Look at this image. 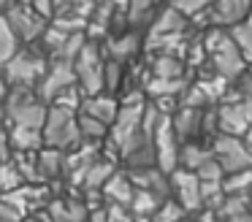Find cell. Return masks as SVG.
Masks as SVG:
<instances>
[{
  "instance_id": "6da1fadb",
  "label": "cell",
  "mask_w": 252,
  "mask_h": 222,
  "mask_svg": "<svg viewBox=\"0 0 252 222\" xmlns=\"http://www.w3.org/2000/svg\"><path fill=\"white\" fill-rule=\"evenodd\" d=\"M201 43H203V49H206V68H212L214 76L230 81V84H233V81L247 70V65H250L244 60V54L239 52V46L233 43L230 32L222 30V27H209V30L203 32Z\"/></svg>"
},
{
  "instance_id": "7a4b0ae2",
  "label": "cell",
  "mask_w": 252,
  "mask_h": 222,
  "mask_svg": "<svg viewBox=\"0 0 252 222\" xmlns=\"http://www.w3.org/2000/svg\"><path fill=\"white\" fill-rule=\"evenodd\" d=\"M44 144L57 152H71L82 144V133H79V114L73 108H60L52 106L46 111V122L41 127Z\"/></svg>"
},
{
  "instance_id": "3957f363",
  "label": "cell",
  "mask_w": 252,
  "mask_h": 222,
  "mask_svg": "<svg viewBox=\"0 0 252 222\" xmlns=\"http://www.w3.org/2000/svg\"><path fill=\"white\" fill-rule=\"evenodd\" d=\"M103 68H106V60L100 54V46L95 41H87L82 46V52L76 54V60H73L76 84L84 97L103 92Z\"/></svg>"
},
{
  "instance_id": "277c9868",
  "label": "cell",
  "mask_w": 252,
  "mask_h": 222,
  "mask_svg": "<svg viewBox=\"0 0 252 222\" xmlns=\"http://www.w3.org/2000/svg\"><path fill=\"white\" fill-rule=\"evenodd\" d=\"M217 127L225 135H244L252 127V97H241L239 90L225 92L217 106Z\"/></svg>"
},
{
  "instance_id": "5b68a950",
  "label": "cell",
  "mask_w": 252,
  "mask_h": 222,
  "mask_svg": "<svg viewBox=\"0 0 252 222\" xmlns=\"http://www.w3.org/2000/svg\"><path fill=\"white\" fill-rule=\"evenodd\" d=\"M209 146H212V155H214V160L220 162V168L225 171V176H228V173H236V171L252 168V149L239 138V135L217 133L212 141H209Z\"/></svg>"
},
{
  "instance_id": "8992f818",
  "label": "cell",
  "mask_w": 252,
  "mask_h": 222,
  "mask_svg": "<svg viewBox=\"0 0 252 222\" xmlns=\"http://www.w3.org/2000/svg\"><path fill=\"white\" fill-rule=\"evenodd\" d=\"M46 73V60L35 54L33 49L17 52L6 65H3V81L8 87H33Z\"/></svg>"
},
{
  "instance_id": "52a82bcc",
  "label": "cell",
  "mask_w": 252,
  "mask_h": 222,
  "mask_svg": "<svg viewBox=\"0 0 252 222\" xmlns=\"http://www.w3.org/2000/svg\"><path fill=\"white\" fill-rule=\"evenodd\" d=\"M152 144H155V160L158 168L165 173L176 171L179 168V138L174 133V125H171V114H160L158 125H155L152 133Z\"/></svg>"
},
{
  "instance_id": "ba28073f",
  "label": "cell",
  "mask_w": 252,
  "mask_h": 222,
  "mask_svg": "<svg viewBox=\"0 0 252 222\" xmlns=\"http://www.w3.org/2000/svg\"><path fill=\"white\" fill-rule=\"evenodd\" d=\"M168 179H171V198H174L187 214H195L198 209H203L201 179H198V173L176 168V171L168 173Z\"/></svg>"
},
{
  "instance_id": "9c48e42d",
  "label": "cell",
  "mask_w": 252,
  "mask_h": 222,
  "mask_svg": "<svg viewBox=\"0 0 252 222\" xmlns=\"http://www.w3.org/2000/svg\"><path fill=\"white\" fill-rule=\"evenodd\" d=\"M250 16H252V0H212V5H209L212 27H222V30L241 25Z\"/></svg>"
},
{
  "instance_id": "30bf717a",
  "label": "cell",
  "mask_w": 252,
  "mask_h": 222,
  "mask_svg": "<svg viewBox=\"0 0 252 222\" xmlns=\"http://www.w3.org/2000/svg\"><path fill=\"white\" fill-rule=\"evenodd\" d=\"M3 16H6V22L11 25L14 35H17L19 41L30 43V41H35V38H41L46 30V25H44L46 19H41L30 5H11Z\"/></svg>"
},
{
  "instance_id": "8fae6325",
  "label": "cell",
  "mask_w": 252,
  "mask_h": 222,
  "mask_svg": "<svg viewBox=\"0 0 252 222\" xmlns=\"http://www.w3.org/2000/svg\"><path fill=\"white\" fill-rule=\"evenodd\" d=\"M76 84V73H73V63H65V60H52L49 68H46L44 79H41L38 87V97L44 103H52V97L60 90Z\"/></svg>"
},
{
  "instance_id": "7c38bea8",
  "label": "cell",
  "mask_w": 252,
  "mask_h": 222,
  "mask_svg": "<svg viewBox=\"0 0 252 222\" xmlns=\"http://www.w3.org/2000/svg\"><path fill=\"white\" fill-rule=\"evenodd\" d=\"M133 187L136 190H147V192H155L158 198H171V179L165 171H160L158 165H149V168H130L127 171Z\"/></svg>"
},
{
  "instance_id": "4fadbf2b",
  "label": "cell",
  "mask_w": 252,
  "mask_h": 222,
  "mask_svg": "<svg viewBox=\"0 0 252 222\" xmlns=\"http://www.w3.org/2000/svg\"><path fill=\"white\" fill-rule=\"evenodd\" d=\"M201 122H203V108L195 106H179L171 114V125H174V133L179 138V144L185 141H198L201 135Z\"/></svg>"
},
{
  "instance_id": "5bb4252c",
  "label": "cell",
  "mask_w": 252,
  "mask_h": 222,
  "mask_svg": "<svg viewBox=\"0 0 252 222\" xmlns=\"http://www.w3.org/2000/svg\"><path fill=\"white\" fill-rule=\"evenodd\" d=\"M100 192H103V198L109 200V206H125V209H130L136 187H133L127 171H114L109 176V182L100 187Z\"/></svg>"
},
{
  "instance_id": "9a60e30c",
  "label": "cell",
  "mask_w": 252,
  "mask_h": 222,
  "mask_svg": "<svg viewBox=\"0 0 252 222\" xmlns=\"http://www.w3.org/2000/svg\"><path fill=\"white\" fill-rule=\"evenodd\" d=\"M46 103L41 100V97H35V100L25 103V106H17L11 108V111L6 114V119L11 122V127H33V130H41L46 122Z\"/></svg>"
},
{
  "instance_id": "2e32d148",
  "label": "cell",
  "mask_w": 252,
  "mask_h": 222,
  "mask_svg": "<svg viewBox=\"0 0 252 222\" xmlns=\"http://www.w3.org/2000/svg\"><path fill=\"white\" fill-rule=\"evenodd\" d=\"M79 111L111 127V122L117 119V111H120V103H117V97L103 95V92H100V95H90V97H84V100H82V108H79Z\"/></svg>"
},
{
  "instance_id": "e0dca14e",
  "label": "cell",
  "mask_w": 252,
  "mask_h": 222,
  "mask_svg": "<svg viewBox=\"0 0 252 222\" xmlns=\"http://www.w3.org/2000/svg\"><path fill=\"white\" fill-rule=\"evenodd\" d=\"M46 214L52 217V222H84L90 214V206L76 198H57L49 203Z\"/></svg>"
},
{
  "instance_id": "ac0fdd59",
  "label": "cell",
  "mask_w": 252,
  "mask_h": 222,
  "mask_svg": "<svg viewBox=\"0 0 252 222\" xmlns=\"http://www.w3.org/2000/svg\"><path fill=\"white\" fill-rule=\"evenodd\" d=\"M160 0H127V30L144 32L160 14Z\"/></svg>"
},
{
  "instance_id": "d6986e66",
  "label": "cell",
  "mask_w": 252,
  "mask_h": 222,
  "mask_svg": "<svg viewBox=\"0 0 252 222\" xmlns=\"http://www.w3.org/2000/svg\"><path fill=\"white\" fill-rule=\"evenodd\" d=\"M141 43H144V38L138 30H125V32H120V35H114L109 41V57L120 60V63H127L130 57L138 54Z\"/></svg>"
},
{
  "instance_id": "ffe728a7",
  "label": "cell",
  "mask_w": 252,
  "mask_h": 222,
  "mask_svg": "<svg viewBox=\"0 0 252 222\" xmlns=\"http://www.w3.org/2000/svg\"><path fill=\"white\" fill-rule=\"evenodd\" d=\"M212 157H214L212 146L203 144V141H185V144L179 146V168H185V171L195 173L198 168L206 165Z\"/></svg>"
},
{
  "instance_id": "44dd1931",
  "label": "cell",
  "mask_w": 252,
  "mask_h": 222,
  "mask_svg": "<svg viewBox=\"0 0 252 222\" xmlns=\"http://www.w3.org/2000/svg\"><path fill=\"white\" fill-rule=\"evenodd\" d=\"M114 160H109V157H98V160L93 162V165L84 171L82 176V187L84 190H100L106 182H109V176L114 173Z\"/></svg>"
},
{
  "instance_id": "7402d4cb",
  "label": "cell",
  "mask_w": 252,
  "mask_h": 222,
  "mask_svg": "<svg viewBox=\"0 0 252 222\" xmlns=\"http://www.w3.org/2000/svg\"><path fill=\"white\" fill-rule=\"evenodd\" d=\"M185 60L176 54H158L152 60V73L158 79H185Z\"/></svg>"
},
{
  "instance_id": "603a6c76",
  "label": "cell",
  "mask_w": 252,
  "mask_h": 222,
  "mask_svg": "<svg viewBox=\"0 0 252 222\" xmlns=\"http://www.w3.org/2000/svg\"><path fill=\"white\" fill-rule=\"evenodd\" d=\"M8 141H11V149L17 152H35L44 146L41 130H33V127H11L8 130Z\"/></svg>"
},
{
  "instance_id": "cb8c5ba5",
  "label": "cell",
  "mask_w": 252,
  "mask_h": 222,
  "mask_svg": "<svg viewBox=\"0 0 252 222\" xmlns=\"http://www.w3.org/2000/svg\"><path fill=\"white\" fill-rule=\"evenodd\" d=\"M63 157H65V152L49 149V146H46V149L38 155V176H41V184H46V182H52V179L63 176Z\"/></svg>"
},
{
  "instance_id": "d4e9b609",
  "label": "cell",
  "mask_w": 252,
  "mask_h": 222,
  "mask_svg": "<svg viewBox=\"0 0 252 222\" xmlns=\"http://www.w3.org/2000/svg\"><path fill=\"white\" fill-rule=\"evenodd\" d=\"M187 84H190L187 79H158L155 76L147 84V95L152 100H158V97H179L187 90Z\"/></svg>"
},
{
  "instance_id": "484cf974",
  "label": "cell",
  "mask_w": 252,
  "mask_h": 222,
  "mask_svg": "<svg viewBox=\"0 0 252 222\" xmlns=\"http://www.w3.org/2000/svg\"><path fill=\"white\" fill-rule=\"evenodd\" d=\"M160 203H163V198H158L155 192H147V190H136V195H133V203H130V211L138 217V220L149 222V220H152V214L158 211Z\"/></svg>"
},
{
  "instance_id": "4316f807",
  "label": "cell",
  "mask_w": 252,
  "mask_h": 222,
  "mask_svg": "<svg viewBox=\"0 0 252 222\" xmlns=\"http://www.w3.org/2000/svg\"><path fill=\"white\" fill-rule=\"evenodd\" d=\"M19 52V38L14 35L11 25L6 22V16H0V68Z\"/></svg>"
},
{
  "instance_id": "83f0119b",
  "label": "cell",
  "mask_w": 252,
  "mask_h": 222,
  "mask_svg": "<svg viewBox=\"0 0 252 222\" xmlns=\"http://www.w3.org/2000/svg\"><path fill=\"white\" fill-rule=\"evenodd\" d=\"M230 38H233V43L239 46V52L244 54V60L252 65V16L247 22H241V25L230 27Z\"/></svg>"
},
{
  "instance_id": "f1b7e54d",
  "label": "cell",
  "mask_w": 252,
  "mask_h": 222,
  "mask_svg": "<svg viewBox=\"0 0 252 222\" xmlns=\"http://www.w3.org/2000/svg\"><path fill=\"white\" fill-rule=\"evenodd\" d=\"M79 133H82V141H98L100 144L103 138H109V125L79 111Z\"/></svg>"
},
{
  "instance_id": "f546056e",
  "label": "cell",
  "mask_w": 252,
  "mask_h": 222,
  "mask_svg": "<svg viewBox=\"0 0 252 222\" xmlns=\"http://www.w3.org/2000/svg\"><path fill=\"white\" fill-rule=\"evenodd\" d=\"M222 190H225V195L252 192V168H247V171H236V173H228V176L222 179Z\"/></svg>"
},
{
  "instance_id": "4dcf8cb0",
  "label": "cell",
  "mask_w": 252,
  "mask_h": 222,
  "mask_svg": "<svg viewBox=\"0 0 252 222\" xmlns=\"http://www.w3.org/2000/svg\"><path fill=\"white\" fill-rule=\"evenodd\" d=\"M22 184H25V176L19 173V168L14 165L11 160H3V162H0V195L14 192V190L22 187Z\"/></svg>"
},
{
  "instance_id": "1f68e13d",
  "label": "cell",
  "mask_w": 252,
  "mask_h": 222,
  "mask_svg": "<svg viewBox=\"0 0 252 222\" xmlns=\"http://www.w3.org/2000/svg\"><path fill=\"white\" fill-rule=\"evenodd\" d=\"M185 217H187V211L182 209L174 198H165L163 203L158 206V211L152 214V220H149V222H182Z\"/></svg>"
},
{
  "instance_id": "d6a6232c",
  "label": "cell",
  "mask_w": 252,
  "mask_h": 222,
  "mask_svg": "<svg viewBox=\"0 0 252 222\" xmlns=\"http://www.w3.org/2000/svg\"><path fill=\"white\" fill-rule=\"evenodd\" d=\"M122 79H125V63H120V60H106V68H103V90L109 92H117L122 84Z\"/></svg>"
},
{
  "instance_id": "836d02e7",
  "label": "cell",
  "mask_w": 252,
  "mask_h": 222,
  "mask_svg": "<svg viewBox=\"0 0 252 222\" xmlns=\"http://www.w3.org/2000/svg\"><path fill=\"white\" fill-rule=\"evenodd\" d=\"M82 100H84V95H82V90H79V84H71V87H65V90H60L55 97H52V106H60V108H82Z\"/></svg>"
},
{
  "instance_id": "e575fe53",
  "label": "cell",
  "mask_w": 252,
  "mask_h": 222,
  "mask_svg": "<svg viewBox=\"0 0 252 222\" xmlns=\"http://www.w3.org/2000/svg\"><path fill=\"white\" fill-rule=\"evenodd\" d=\"M168 5L176 11V14L185 16V19H192V16H198L201 11L209 8L212 0H168Z\"/></svg>"
},
{
  "instance_id": "d590c367",
  "label": "cell",
  "mask_w": 252,
  "mask_h": 222,
  "mask_svg": "<svg viewBox=\"0 0 252 222\" xmlns=\"http://www.w3.org/2000/svg\"><path fill=\"white\" fill-rule=\"evenodd\" d=\"M106 222H144V220H138V217L133 214L130 209H125V206H109V209H106Z\"/></svg>"
},
{
  "instance_id": "8d00e7d4",
  "label": "cell",
  "mask_w": 252,
  "mask_h": 222,
  "mask_svg": "<svg viewBox=\"0 0 252 222\" xmlns=\"http://www.w3.org/2000/svg\"><path fill=\"white\" fill-rule=\"evenodd\" d=\"M25 214L17 209V206H11L8 200L0 198V222H22Z\"/></svg>"
},
{
  "instance_id": "74e56055",
  "label": "cell",
  "mask_w": 252,
  "mask_h": 222,
  "mask_svg": "<svg viewBox=\"0 0 252 222\" xmlns=\"http://www.w3.org/2000/svg\"><path fill=\"white\" fill-rule=\"evenodd\" d=\"M236 90L241 97H252V65H247V70L236 79Z\"/></svg>"
},
{
  "instance_id": "f35d334b",
  "label": "cell",
  "mask_w": 252,
  "mask_h": 222,
  "mask_svg": "<svg viewBox=\"0 0 252 222\" xmlns=\"http://www.w3.org/2000/svg\"><path fill=\"white\" fill-rule=\"evenodd\" d=\"M30 8H33L41 19H55V3H52V0H33Z\"/></svg>"
},
{
  "instance_id": "ab89813d",
  "label": "cell",
  "mask_w": 252,
  "mask_h": 222,
  "mask_svg": "<svg viewBox=\"0 0 252 222\" xmlns=\"http://www.w3.org/2000/svg\"><path fill=\"white\" fill-rule=\"evenodd\" d=\"M8 155H11V141H8L6 127L0 125V162H3V160H8Z\"/></svg>"
},
{
  "instance_id": "60d3db41",
  "label": "cell",
  "mask_w": 252,
  "mask_h": 222,
  "mask_svg": "<svg viewBox=\"0 0 252 222\" xmlns=\"http://www.w3.org/2000/svg\"><path fill=\"white\" fill-rule=\"evenodd\" d=\"M95 3H98V0H73V11H79L82 16H87Z\"/></svg>"
},
{
  "instance_id": "b9f144b4",
  "label": "cell",
  "mask_w": 252,
  "mask_h": 222,
  "mask_svg": "<svg viewBox=\"0 0 252 222\" xmlns=\"http://www.w3.org/2000/svg\"><path fill=\"white\" fill-rule=\"evenodd\" d=\"M6 95H8V84L0 79V122L6 119Z\"/></svg>"
},
{
  "instance_id": "7bdbcfd3",
  "label": "cell",
  "mask_w": 252,
  "mask_h": 222,
  "mask_svg": "<svg viewBox=\"0 0 252 222\" xmlns=\"http://www.w3.org/2000/svg\"><path fill=\"white\" fill-rule=\"evenodd\" d=\"M84 222H106V209H93Z\"/></svg>"
},
{
  "instance_id": "ee69618b",
  "label": "cell",
  "mask_w": 252,
  "mask_h": 222,
  "mask_svg": "<svg viewBox=\"0 0 252 222\" xmlns=\"http://www.w3.org/2000/svg\"><path fill=\"white\" fill-rule=\"evenodd\" d=\"M22 222H52V217L46 214V211H35V214H30L28 220H22Z\"/></svg>"
},
{
  "instance_id": "f6af8a7d",
  "label": "cell",
  "mask_w": 252,
  "mask_h": 222,
  "mask_svg": "<svg viewBox=\"0 0 252 222\" xmlns=\"http://www.w3.org/2000/svg\"><path fill=\"white\" fill-rule=\"evenodd\" d=\"M225 222H252V214L247 211V214H241V217H233V220H225Z\"/></svg>"
},
{
  "instance_id": "bcb514c9",
  "label": "cell",
  "mask_w": 252,
  "mask_h": 222,
  "mask_svg": "<svg viewBox=\"0 0 252 222\" xmlns=\"http://www.w3.org/2000/svg\"><path fill=\"white\" fill-rule=\"evenodd\" d=\"M250 214H252V195H250Z\"/></svg>"
},
{
  "instance_id": "7dc6e473",
  "label": "cell",
  "mask_w": 252,
  "mask_h": 222,
  "mask_svg": "<svg viewBox=\"0 0 252 222\" xmlns=\"http://www.w3.org/2000/svg\"><path fill=\"white\" fill-rule=\"evenodd\" d=\"M182 222H192V220H187V217H185V220H182Z\"/></svg>"
}]
</instances>
